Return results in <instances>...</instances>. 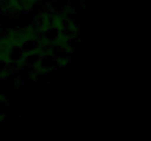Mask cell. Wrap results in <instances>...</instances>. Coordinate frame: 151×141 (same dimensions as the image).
Masks as SVG:
<instances>
[]
</instances>
